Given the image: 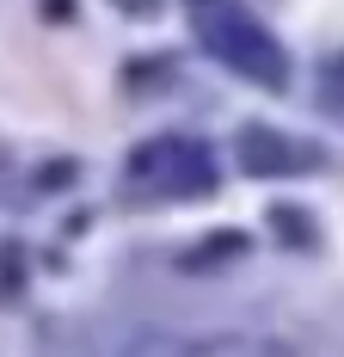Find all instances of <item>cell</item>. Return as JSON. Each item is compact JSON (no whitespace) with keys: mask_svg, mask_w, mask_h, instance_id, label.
I'll return each instance as SVG.
<instances>
[{"mask_svg":"<svg viewBox=\"0 0 344 357\" xmlns=\"http://www.w3.org/2000/svg\"><path fill=\"white\" fill-rule=\"evenodd\" d=\"M130 6H136V13H154V0H130Z\"/></svg>","mask_w":344,"mask_h":357,"instance_id":"2","label":"cell"},{"mask_svg":"<svg viewBox=\"0 0 344 357\" xmlns=\"http://www.w3.org/2000/svg\"><path fill=\"white\" fill-rule=\"evenodd\" d=\"M197 31H203V43L215 50V56H228L234 68H252L258 80H283V68H276V43L258 25H246V13H234V6H221V0H203L197 6Z\"/></svg>","mask_w":344,"mask_h":357,"instance_id":"1","label":"cell"}]
</instances>
